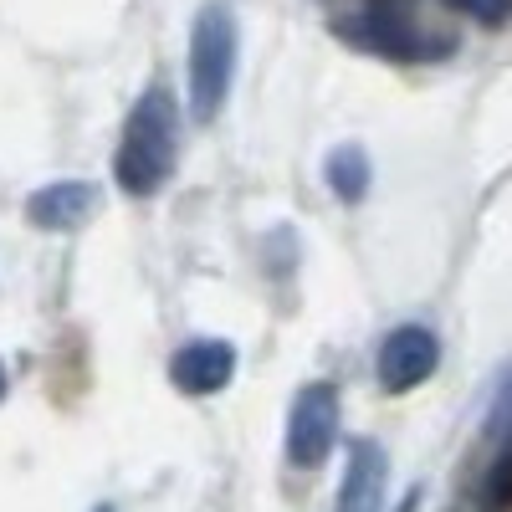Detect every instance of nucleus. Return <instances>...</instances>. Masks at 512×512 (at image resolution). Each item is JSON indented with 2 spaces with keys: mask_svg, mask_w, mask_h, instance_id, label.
<instances>
[{
  "mask_svg": "<svg viewBox=\"0 0 512 512\" xmlns=\"http://www.w3.org/2000/svg\"><path fill=\"white\" fill-rule=\"evenodd\" d=\"M175 128H180V108L169 88H144V98L128 108L123 123V139H118V159H113V175L123 185V195L149 200L169 169H175Z\"/></svg>",
  "mask_w": 512,
  "mask_h": 512,
  "instance_id": "nucleus-1",
  "label": "nucleus"
},
{
  "mask_svg": "<svg viewBox=\"0 0 512 512\" xmlns=\"http://www.w3.org/2000/svg\"><path fill=\"white\" fill-rule=\"evenodd\" d=\"M236 47H241L236 11L226 0L200 6L195 31H190V113H195V123H210L226 108L231 77H236Z\"/></svg>",
  "mask_w": 512,
  "mask_h": 512,
  "instance_id": "nucleus-2",
  "label": "nucleus"
},
{
  "mask_svg": "<svg viewBox=\"0 0 512 512\" xmlns=\"http://www.w3.org/2000/svg\"><path fill=\"white\" fill-rule=\"evenodd\" d=\"M349 41H359L364 52H379V57H395V62H431V57H446L451 41L446 36H425L410 16L405 0H369L364 16L354 21H338Z\"/></svg>",
  "mask_w": 512,
  "mask_h": 512,
  "instance_id": "nucleus-3",
  "label": "nucleus"
},
{
  "mask_svg": "<svg viewBox=\"0 0 512 512\" xmlns=\"http://www.w3.org/2000/svg\"><path fill=\"white\" fill-rule=\"evenodd\" d=\"M333 436H338V390L323 379L303 384L292 400V415H287V461L313 472L333 451Z\"/></svg>",
  "mask_w": 512,
  "mask_h": 512,
  "instance_id": "nucleus-4",
  "label": "nucleus"
},
{
  "mask_svg": "<svg viewBox=\"0 0 512 512\" xmlns=\"http://www.w3.org/2000/svg\"><path fill=\"white\" fill-rule=\"evenodd\" d=\"M436 364H441V338L431 328H420V323L395 328L379 344V384L390 395H405V390H415V384H425L436 374Z\"/></svg>",
  "mask_w": 512,
  "mask_h": 512,
  "instance_id": "nucleus-5",
  "label": "nucleus"
},
{
  "mask_svg": "<svg viewBox=\"0 0 512 512\" xmlns=\"http://www.w3.org/2000/svg\"><path fill=\"white\" fill-rule=\"evenodd\" d=\"M231 374H236V349L226 338H195V344H185L169 359V379H175L185 395H216L231 384Z\"/></svg>",
  "mask_w": 512,
  "mask_h": 512,
  "instance_id": "nucleus-6",
  "label": "nucleus"
},
{
  "mask_svg": "<svg viewBox=\"0 0 512 512\" xmlns=\"http://www.w3.org/2000/svg\"><path fill=\"white\" fill-rule=\"evenodd\" d=\"M98 185H82V180H62V185H47L26 200V221L41 226V231H77L82 221H93L98 210Z\"/></svg>",
  "mask_w": 512,
  "mask_h": 512,
  "instance_id": "nucleus-7",
  "label": "nucleus"
},
{
  "mask_svg": "<svg viewBox=\"0 0 512 512\" xmlns=\"http://www.w3.org/2000/svg\"><path fill=\"white\" fill-rule=\"evenodd\" d=\"M384 477H390L384 451L374 441H354L349 446V472H344V487H338V507L333 512H379Z\"/></svg>",
  "mask_w": 512,
  "mask_h": 512,
  "instance_id": "nucleus-8",
  "label": "nucleus"
},
{
  "mask_svg": "<svg viewBox=\"0 0 512 512\" xmlns=\"http://www.w3.org/2000/svg\"><path fill=\"white\" fill-rule=\"evenodd\" d=\"M328 190L338 200H349V205L364 200V190H369V159H364L359 144H338L328 154Z\"/></svg>",
  "mask_w": 512,
  "mask_h": 512,
  "instance_id": "nucleus-9",
  "label": "nucleus"
},
{
  "mask_svg": "<svg viewBox=\"0 0 512 512\" xmlns=\"http://www.w3.org/2000/svg\"><path fill=\"white\" fill-rule=\"evenodd\" d=\"M482 497H487V507H507L512 502V436L497 446V461H492V472H487Z\"/></svg>",
  "mask_w": 512,
  "mask_h": 512,
  "instance_id": "nucleus-10",
  "label": "nucleus"
},
{
  "mask_svg": "<svg viewBox=\"0 0 512 512\" xmlns=\"http://www.w3.org/2000/svg\"><path fill=\"white\" fill-rule=\"evenodd\" d=\"M446 6L466 11V16L482 21V26H502V21H507V11H512V0H446Z\"/></svg>",
  "mask_w": 512,
  "mask_h": 512,
  "instance_id": "nucleus-11",
  "label": "nucleus"
},
{
  "mask_svg": "<svg viewBox=\"0 0 512 512\" xmlns=\"http://www.w3.org/2000/svg\"><path fill=\"white\" fill-rule=\"evenodd\" d=\"M415 507H420V492H405V502H400L395 512H415Z\"/></svg>",
  "mask_w": 512,
  "mask_h": 512,
  "instance_id": "nucleus-12",
  "label": "nucleus"
},
{
  "mask_svg": "<svg viewBox=\"0 0 512 512\" xmlns=\"http://www.w3.org/2000/svg\"><path fill=\"white\" fill-rule=\"evenodd\" d=\"M0 395H6V369H0Z\"/></svg>",
  "mask_w": 512,
  "mask_h": 512,
  "instance_id": "nucleus-13",
  "label": "nucleus"
},
{
  "mask_svg": "<svg viewBox=\"0 0 512 512\" xmlns=\"http://www.w3.org/2000/svg\"><path fill=\"white\" fill-rule=\"evenodd\" d=\"M98 512H113V507H98Z\"/></svg>",
  "mask_w": 512,
  "mask_h": 512,
  "instance_id": "nucleus-14",
  "label": "nucleus"
}]
</instances>
